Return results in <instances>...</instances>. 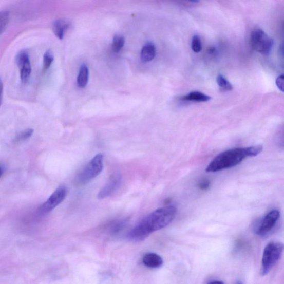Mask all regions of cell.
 <instances>
[{"mask_svg": "<svg viewBox=\"0 0 284 284\" xmlns=\"http://www.w3.org/2000/svg\"><path fill=\"white\" fill-rule=\"evenodd\" d=\"M280 213L278 210H272L267 213L262 219L256 229V234L260 236H266L275 228L280 218Z\"/></svg>", "mask_w": 284, "mask_h": 284, "instance_id": "cell-7", "label": "cell"}, {"mask_svg": "<svg viewBox=\"0 0 284 284\" xmlns=\"http://www.w3.org/2000/svg\"><path fill=\"white\" fill-rule=\"evenodd\" d=\"M177 212L175 205H169L151 213L137 224L128 234V238L134 241L147 238L157 231L168 226L176 217Z\"/></svg>", "mask_w": 284, "mask_h": 284, "instance_id": "cell-1", "label": "cell"}, {"mask_svg": "<svg viewBox=\"0 0 284 284\" xmlns=\"http://www.w3.org/2000/svg\"><path fill=\"white\" fill-rule=\"evenodd\" d=\"M70 27V23L65 19H58L53 24V31L60 40L63 39L65 32Z\"/></svg>", "mask_w": 284, "mask_h": 284, "instance_id": "cell-11", "label": "cell"}, {"mask_svg": "<svg viewBox=\"0 0 284 284\" xmlns=\"http://www.w3.org/2000/svg\"><path fill=\"white\" fill-rule=\"evenodd\" d=\"M103 169V156L99 154L90 161L81 171L76 178V182L85 184L98 177Z\"/></svg>", "mask_w": 284, "mask_h": 284, "instance_id": "cell-4", "label": "cell"}, {"mask_svg": "<svg viewBox=\"0 0 284 284\" xmlns=\"http://www.w3.org/2000/svg\"><path fill=\"white\" fill-rule=\"evenodd\" d=\"M236 284H243V283H242V282L241 281H238V282L236 283Z\"/></svg>", "mask_w": 284, "mask_h": 284, "instance_id": "cell-27", "label": "cell"}, {"mask_svg": "<svg viewBox=\"0 0 284 284\" xmlns=\"http://www.w3.org/2000/svg\"><path fill=\"white\" fill-rule=\"evenodd\" d=\"M34 130L31 128L26 129L21 131L15 137V141L17 142L26 141L32 136Z\"/></svg>", "mask_w": 284, "mask_h": 284, "instance_id": "cell-18", "label": "cell"}, {"mask_svg": "<svg viewBox=\"0 0 284 284\" xmlns=\"http://www.w3.org/2000/svg\"><path fill=\"white\" fill-rule=\"evenodd\" d=\"M54 61V56L51 51H46L43 58V67L44 71H46L50 67Z\"/></svg>", "mask_w": 284, "mask_h": 284, "instance_id": "cell-19", "label": "cell"}, {"mask_svg": "<svg viewBox=\"0 0 284 284\" xmlns=\"http://www.w3.org/2000/svg\"><path fill=\"white\" fill-rule=\"evenodd\" d=\"M126 223L123 221H117L110 227V232L112 234H117L119 233L121 231L123 230L124 226H125Z\"/></svg>", "mask_w": 284, "mask_h": 284, "instance_id": "cell-21", "label": "cell"}, {"mask_svg": "<svg viewBox=\"0 0 284 284\" xmlns=\"http://www.w3.org/2000/svg\"><path fill=\"white\" fill-rule=\"evenodd\" d=\"M192 50L195 53H199L202 49V41L198 35L194 36L192 41Z\"/></svg>", "mask_w": 284, "mask_h": 284, "instance_id": "cell-20", "label": "cell"}, {"mask_svg": "<svg viewBox=\"0 0 284 284\" xmlns=\"http://www.w3.org/2000/svg\"><path fill=\"white\" fill-rule=\"evenodd\" d=\"M276 84L278 88L283 92V75H279L276 80Z\"/></svg>", "mask_w": 284, "mask_h": 284, "instance_id": "cell-22", "label": "cell"}, {"mask_svg": "<svg viewBox=\"0 0 284 284\" xmlns=\"http://www.w3.org/2000/svg\"><path fill=\"white\" fill-rule=\"evenodd\" d=\"M125 44V38L120 34H117L113 39L112 49L115 53H119Z\"/></svg>", "mask_w": 284, "mask_h": 284, "instance_id": "cell-15", "label": "cell"}, {"mask_svg": "<svg viewBox=\"0 0 284 284\" xmlns=\"http://www.w3.org/2000/svg\"><path fill=\"white\" fill-rule=\"evenodd\" d=\"M207 284H224V283L221 281H213Z\"/></svg>", "mask_w": 284, "mask_h": 284, "instance_id": "cell-25", "label": "cell"}, {"mask_svg": "<svg viewBox=\"0 0 284 284\" xmlns=\"http://www.w3.org/2000/svg\"><path fill=\"white\" fill-rule=\"evenodd\" d=\"M16 63L19 69L21 81L25 85L29 81L32 71L29 52L26 50L19 52L16 56Z\"/></svg>", "mask_w": 284, "mask_h": 284, "instance_id": "cell-6", "label": "cell"}, {"mask_svg": "<svg viewBox=\"0 0 284 284\" xmlns=\"http://www.w3.org/2000/svg\"><path fill=\"white\" fill-rule=\"evenodd\" d=\"M211 98L209 96H207L200 92H192L188 94L183 97L182 100L183 101H192V102H207L210 101Z\"/></svg>", "mask_w": 284, "mask_h": 284, "instance_id": "cell-13", "label": "cell"}, {"mask_svg": "<svg viewBox=\"0 0 284 284\" xmlns=\"http://www.w3.org/2000/svg\"><path fill=\"white\" fill-rule=\"evenodd\" d=\"M251 44L254 50L268 55L272 50L274 41L264 31L255 29L251 34Z\"/></svg>", "mask_w": 284, "mask_h": 284, "instance_id": "cell-5", "label": "cell"}, {"mask_svg": "<svg viewBox=\"0 0 284 284\" xmlns=\"http://www.w3.org/2000/svg\"><path fill=\"white\" fill-rule=\"evenodd\" d=\"M210 182L207 180H203L198 184V187L200 190H206L210 188Z\"/></svg>", "mask_w": 284, "mask_h": 284, "instance_id": "cell-23", "label": "cell"}, {"mask_svg": "<svg viewBox=\"0 0 284 284\" xmlns=\"http://www.w3.org/2000/svg\"><path fill=\"white\" fill-rule=\"evenodd\" d=\"M261 145L235 148L226 150L218 155L207 166V172H217L235 167L248 157L258 156L262 151Z\"/></svg>", "mask_w": 284, "mask_h": 284, "instance_id": "cell-2", "label": "cell"}, {"mask_svg": "<svg viewBox=\"0 0 284 284\" xmlns=\"http://www.w3.org/2000/svg\"><path fill=\"white\" fill-rule=\"evenodd\" d=\"M4 172V166L2 165H0V178H1L2 176H3Z\"/></svg>", "mask_w": 284, "mask_h": 284, "instance_id": "cell-26", "label": "cell"}, {"mask_svg": "<svg viewBox=\"0 0 284 284\" xmlns=\"http://www.w3.org/2000/svg\"><path fill=\"white\" fill-rule=\"evenodd\" d=\"M10 20V12L8 11H0V34L6 29Z\"/></svg>", "mask_w": 284, "mask_h": 284, "instance_id": "cell-17", "label": "cell"}, {"mask_svg": "<svg viewBox=\"0 0 284 284\" xmlns=\"http://www.w3.org/2000/svg\"><path fill=\"white\" fill-rule=\"evenodd\" d=\"M145 266L149 268H158L163 264V260L160 255L155 253L145 254L142 258Z\"/></svg>", "mask_w": 284, "mask_h": 284, "instance_id": "cell-10", "label": "cell"}, {"mask_svg": "<svg viewBox=\"0 0 284 284\" xmlns=\"http://www.w3.org/2000/svg\"><path fill=\"white\" fill-rule=\"evenodd\" d=\"M156 55V49L153 44L148 43L142 48L141 58L143 62H147L153 60Z\"/></svg>", "mask_w": 284, "mask_h": 284, "instance_id": "cell-12", "label": "cell"}, {"mask_svg": "<svg viewBox=\"0 0 284 284\" xmlns=\"http://www.w3.org/2000/svg\"><path fill=\"white\" fill-rule=\"evenodd\" d=\"M89 79V70L86 65H82L80 69L78 78V85L80 88H85L87 84Z\"/></svg>", "mask_w": 284, "mask_h": 284, "instance_id": "cell-14", "label": "cell"}, {"mask_svg": "<svg viewBox=\"0 0 284 284\" xmlns=\"http://www.w3.org/2000/svg\"><path fill=\"white\" fill-rule=\"evenodd\" d=\"M283 245L281 242H270L264 249L261 261V274L267 275L281 257Z\"/></svg>", "mask_w": 284, "mask_h": 284, "instance_id": "cell-3", "label": "cell"}, {"mask_svg": "<svg viewBox=\"0 0 284 284\" xmlns=\"http://www.w3.org/2000/svg\"><path fill=\"white\" fill-rule=\"evenodd\" d=\"M217 82L220 88L224 91H230L233 89L231 83L223 75L219 74L217 76Z\"/></svg>", "mask_w": 284, "mask_h": 284, "instance_id": "cell-16", "label": "cell"}, {"mask_svg": "<svg viewBox=\"0 0 284 284\" xmlns=\"http://www.w3.org/2000/svg\"><path fill=\"white\" fill-rule=\"evenodd\" d=\"M67 194L65 186H61L40 207V212L43 214L49 213L60 204L65 199Z\"/></svg>", "mask_w": 284, "mask_h": 284, "instance_id": "cell-8", "label": "cell"}, {"mask_svg": "<svg viewBox=\"0 0 284 284\" xmlns=\"http://www.w3.org/2000/svg\"><path fill=\"white\" fill-rule=\"evenodd\" d=\"M122 181V177L119 173H116L110 176L108 182L99 192L98 198L100 199L106 198L113 195L119 189Z\"/></svg>", "mask_w": 284, "mask_h": 284, "instance_id": "cell-9", "label": "cell"}, {"mask_svg": "<svg viewBox=\"0 0 284 284\" xmlns=\"http://www.w3.org/2000/svg\"><path fill=\"white\" fill-rule=\"evenodd\" d=\"M3 92H4V85L3 82L1 79H0V106H1L3 98Z\"/></svg>", "mask_w": 284, "mask_h": 284, "instance_id": "cell-24", "label": "cell"}]
</instances>
